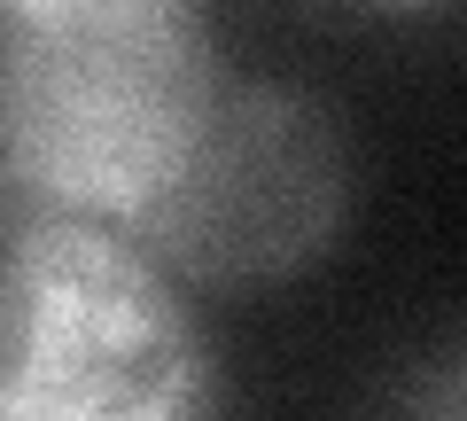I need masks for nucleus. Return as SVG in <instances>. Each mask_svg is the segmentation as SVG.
<instances>
[{
    "label": "nucleus",
    "instance_id": "nucleus-2",
    "mask_svg": "<svg viewBox=\"0 0 467 421\" xmlns=\"http://www.w3.org/2000/svg\"><path fill=\"white\" fill-rule=\"evenodd\" d=\"M226 79L211 32L0 47V226L63 219L140 235Z\"/></svg>",
    "mask_w": 467,
    "mask_h": 421
},
{
    "label": "nucleus",
    "instance_id": "nucleus-5",
    "mask_svg": "<svg viewBox=\"0 0 467 421\" xmlns=\"http://www.w3.org/2000/svg\"><path fill=\"white\" fill-rule=\"evenodd\" d=\"M350 421H467V328H444V336L413 343L358 398Z\"/></svg>",
    "mask_w": 467,
    "mask_h": 421
},
{
    "label": "nucleus",
    "instance_id": "nucleus-3",
    "mask_svg": "<svg viewBox=\"0 0 467 421\" xmlns=\"http://www.w3.org/2000/svg\"><path fill=\"white\" fill-rule=\"evenodd\" d=\"M350 187L327 101L288 79H226L133 242L187 297H273L343 242Z\"/></svg>",
    "mask_w": 467,
    "mask_h": 421
},
{
    "label": "nucleus",
    "instance_id": "nucleus-1",
    "mask_svg": "<svg viewBox=\"0 0 467 421\" xmlns=\"http://www.w3.org/2000/svg\"><path fill=\"white\" fill-rule=\"evenodd\" d=\"M0 421H226L202 312L133 235L0 226Z\"/></svg>",
    "mask_w": 467,
    "mask_h": 421
},
{
    "label": "nucleus",
    "instance_id": "nucleus-4",
    "mask_svg": "<svg viewBox=\"0 0 467 421\" xmlns=\"http://www.w3.org/2000/svg\"><path fill=\"white\" fill-rule=\"evenodd\" d=\"M202 32L211 0H0V47H117Z\"/></svg>",
    "mask_w": 467,
    "mask_h": 421
},
{
    "label": "nucleus",
    "instance_id": "nucleus-6",
    "mask_svg": "<svg viewBox=\"0 0 467 421\" xmlns=\"http://www.w3.org/2000/svg\"><path fill=\"white\" fill-rule=\"evenodd\" d=\"M327 8H350V16H444L460 0H327Z\"/></svg>",
    "mask_w": 467,
    "mask_h": 421
}]
</instances>
